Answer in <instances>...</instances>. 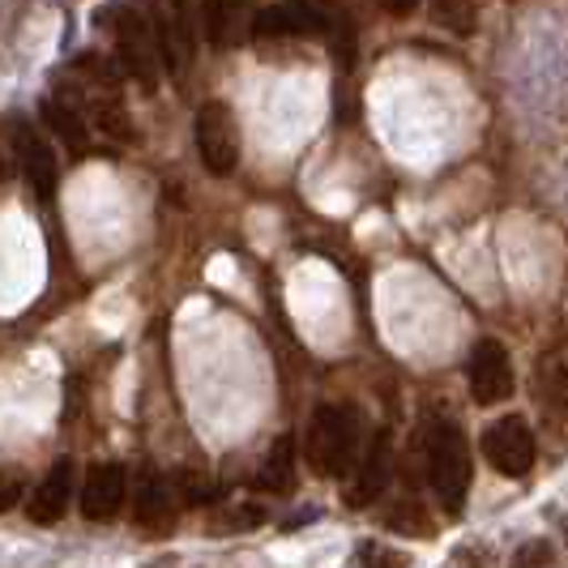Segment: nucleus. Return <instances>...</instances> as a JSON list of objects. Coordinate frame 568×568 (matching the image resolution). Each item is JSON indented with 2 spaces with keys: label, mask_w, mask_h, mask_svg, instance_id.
Wrapping results in <instances>:
<instances>
[{
  "label": "nucleus",
  "mask_w": 568,
  "mask_h": 568,
  "mask_svg": "<svg viewBox=\"0 0 568 568\" xmlns=\"http://www.w3.org/2000/svg\"><path fill=\"white\" fill-rule=\"evenodd\" d=\"M424 466L427 484L440 496V505L449 513H462L466 491H470V445H466L462 427L449 419H432L424 427Z\"/></svg>",
  "instance_id": "f257e3e1"
},
{
  "label": "nucleus",
  "mask_w": 568,
  "mask_h": 568,
  "mask_svg": "<svg viewBox=\"0 0 568 568\" xmlns=\"http://www.w3.org/2000/svg\"><path fill=\"white\" fill-rule=\"evenodd\" d=\"M355 449H359V415L351 406H321L308 424V440H304L313 475L342 479L355 466Z\"/></svg>",
  "instance_id": "f03ea898"
},
{
  "label": "nucleus",
  "mask_w": 568,
  "mask_h": 568,
  "mask_svg": "<svg viewBox=\"0 0 568 568\" xmlns=\"http://www.w3.org/2000/svg\"><path fill=\"white\" fill-rule=\"evenodd\" d=\"M108 22H112V30H115L124 69H129L145 90H154L159 64H163V43H159V30L150 22V13H145V9H115Z\"/></svg>",
  "instance_id": "7ed1b4c3"
},
{
  "label": "nucleus",
  "mask_w": 568,
  "mask_h": 568,
  "mask_svg": "<svg viewBox=\"0 0 568 568\" xmlns=\"http://www.w3.org/2000/svg\"><path fill=\"white\" fill-rule=\"evenodd\" d=\"M197 154L214 175H231L240 163V124L227 103L210 99L197 112Z\"/></svg>",
  "instance_id": "20e7f679"
},
{
  "label": "nucleus",
  "mask_w": 568,
  "mask_h": 568,
  "mask_svg": "<svg viewBox=\"0 0 568 568\" xmlns=\"http://www.w3.org/2000/svg\"><path fill=\"white\" fill-rule=\"evenodd\" d=\"M479 449H484V457L491 462V470H500V475H509V479L530 475L535 454H539V449H535V432H530V424H526L521 415L496 419V424L484 432Z\"/></svg>",
  "instance_id": "39448f33"
},
{
  "label": "nucleus",
  "mask_w": 568,
  "mask_h": 568,
  "mask_svg": "<svg viewBox=\"0 0 568 568\" xmlns=\"http://www.w3.org/2000/svg\"><path fill=\"white\" fill-rule=\"evenodd\" d=\"M466 376H470V398L479 406H496L513 394V364L509 351L496 338L475 342L470 351V364H466Z\"/></svg>",
  "instance_id": "423d86ee"
},
{
  "label": "nucleus",
  "mask_w": 568,
  "mask_h": 568,
  "mask_svg": "<svg viewBox=\"0 0 568 568\" xmlns=\"http://www.w3.org/2000/svg\"><path fill=\"white\" fill-rule=\"evenodd\" d=\"M205 39L214 52H231L253 34V0H205Z\"/></svg>",
  "instance_id": "0eeeda50"
},
{
  "label": "nucleus",
  "mask_w": 568,
  "mask_h": 568,
  "mask_svg": "<svg viewBox=\"0 0 568 568\" xmlns=\"http://www.w3.org/2000/svg\"><path fill=\"white\" fill-rule=\"evenodd\" d=\"M124 505V466L120 462H94L82 484V513L90 521H112Z\"/></svg>",
  "instance_id": "6e6552de"
},
{
  "label": "nucleus",
  "mask_w": 568,
  "mask_h": 568,
  "mask_svg": "<svg viewBox=\"0 0 568 568\" xmlns=\"http://www.w3.org/2000/svg\"><path fill=\"white\" fill-rule=\"evenodd\" d=\"M13 145H18V159H22L30 189L43 201H52V193H57V150L43 142L30 124H13Z\"/></svg>",
  "instance_id": "1a4fd4ad"
},
{
  "label": "nucleus",
  "mask_w": 568,
  "mask_h": 568,
  "mask_svg": "<svg viewBox=\"0 0 568 568\" xmlns=\"http://www.w3.org/2000/svg\"><path fill=\"white\" fill-rule=\"evenodd\" d=\"M69 496H73V462L60 457L57 466L48 470V479L30 491L27 517L30 521H39V526H52V521H60L64 509H69Z\"/></svg>",
  "instance_id": "9d476101"
},
{
  "label": "nucleus",
  "mask_w": 568,
  "mask_h": 568,
  "mask_svg": "<svg viewBox=\"0 0 568 568\" xmlns=\"http://www.w3.org/2000/svg\"><path fill=\"white\" fill-rule=\"evenodd\" d=\"M304 30H321V18L300 4H270L253 18L256 39H283V34H304Z\"/></svg>",
  "instance_id": "9b49d317"
},
{
  "label": "nucleus",
  "mask_w": 568,
  "mask_h": 568,
  "mask_svg": "<svg viewBox=\"0 0 568 568\" xmlns=\"http://www.w3.org/2000/svg\"><path fill=\"white\" fill-rule=\"evenodd\" d=\"M256 491H291L295 487V440L291 436H278L274 449L265 454V466L256 475Z\"/></svg>",
  "instance_id": "f8f14e48"
},
{
  "label": "nucleus",
  "mask_w": 568,
  "mask_h": 568,
  "mask_svg": "<svg viewBox=\"0 0 568 568\" xmlns=\"http://www.w3.org/2000/svg\"><path fill=\"white\" fill-rule=\"evenodd\" d=\"M43 120L52 124V133H57V138L69 142L73 154H85V145H90V129H85L82 115L73 112V108H64V103H60L57 94H52V99H43Z\"/></svg>",
  "instance_id": "ddd939ff"
},
{
  "label": "nucleus",
  "mask_w": 568,
  "mask_h": 568,
  "mask_svg": "<svg viewBox=\"0 0 568 568\" xmlns=\"http://www.w3.org/2000/svg\"><path fill=\"white\" fill-rule=\"evenodd\" d=\"M389 479V436H376V449L368 454V466H364V479L351 491V505H368L372 496L385 487Z\"/></svg>",
  "instance_id": "4468645a"
},
{
  "label": "nucleus",
  "mask_w": 568,
  "mask_h": 568,
  "mask_svg": "<svg viewBox=\"0 0 568 568\" xmlns=\"http://www.w3.org/2000/svg\"><path fill=\"white\" fill-rule=\"evenodd\" d=\"M138 521L142 526H168L171 521V496L163 479H145L142 491H138Z\"/></svg>",
  "instance_id": "2eb2a0df"
},
{
  "label": "nucleus",
  "mask_w": 568,
  "mask_h": 568,
  "mask_svg": "<svg viewBox=\"0 0 568 568\" xmlns=\"http://www.w3.org/2000/svg\"><path fill=\"white\" fill-rule=\"evenodd\" d=\"M432 18L454 34H470L479 22V9H475V0H432Z\"/></svg>",
  "instance_id": "dca6fc26"
},
{
  "label": "nucleus",
  "mask_w": 568,
  "mask_h": 568,
  "mask_svg": "<svg viewBox=\"0 0 568 568\" xmlns=\"http://www.w3.org/2000/svg\"><path fill=\"white\" fill-rule=\"evenodd\" d=\"M509 568H556V551L547 539H530L513 551Z\"/></svg>",
  "instance_id": "f3484780"
},
{
  "label": "nucleus",
  "mask_w": 568,
  "mask_h": 568,
  "mask_svg": "<svg viewBox=\"0 0 568 568\" xmlns=\"http://www.w3.org/2000/svg\"><path fill=\"white\" fill-rule=\"evenodd\" d=\"M359 568H410V560L394 547H385V542H364L359 547Z\"/></svg>",
  "instance_id": "a211bd4d"
},
{
  "label": "nucleus",
  "mask_w": 568,
  "mask_h": 568,
  "mask_svg": "<svg viewBox=\"0 0 568 568\" xmlns=\"http://www.w3.org/2000/svg\"><path fill=\"white\" fill-rule=\"evenodd\" d=\"M18 496H22V484L13 479V475H0V513H9L18 505Z\"/></svg>",
  "instance_id": "6ab92c4d"
},
{
  "label": "nucleus",
  "mask_w": 568,
  "mask_h": 568,
  "mask_svg": "<svg viewBox=\"0 0 568 568\" xmlns=\"http://www.w3.org/2000/svg\"><path fill=\"white\" fill-rule=\"evenodd\" d=\"M376 4H381L385 13H394V18H406V13H410L419 0H376Z\"/></svg>",
  "instance_id": "aec40b11"
},
{
  "label": "nucleus",
  "mask_w": 568,
  "mask_h": 568,
  "mask_svg": "<svg viewBox=\"0 0 568 568\" xmlns=\"http://www.w3.org/2000/svg\"><path fill=\"white\" fill-rule=\"evenodd\" d=\"M4 175H9V168H4V163H0V189H4Z\"/></svg>",
  "instance_id": "412c9836"
}]
</instances>
